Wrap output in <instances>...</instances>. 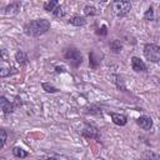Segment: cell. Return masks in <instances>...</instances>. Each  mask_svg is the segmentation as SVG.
Here are the masks:
<instances>
[{
	"mask_svg": "<svg viewBox=\"0 0 160 160\" xmlns=\"http://www.w3.org/2000/svg\"><path fill=\"white\" fill-rule=\"evenodd\" d=\"M51 28V22L48 19L44 18H39V19H34L28 21L24 28L22 31L26 36H31V38H39L44 34H46Z\"/></svg>",
	"mask_w": 160,
	"mask_h": 160,
	"instance_id": "1",
	"label": "cell"
},
{
	"mask_svg": "<svg viewBox=\"0 0 160 160\" xmlns=\"http://www.w3.org/2000/svg\"><path fill=\"white\" fill-rule=\"evenodd\" d=\"M62 58L65 61H68L74 69L79 68L81 64H82V60H84V56H82V52L76 48V46H68L64 52H62Z\"/></svg>",
	"mask_w": 160,
	"mask_h": 160,
	"instance_id": "2",
	"label": "cell"
},
{
	"mask_svg": "<svg viewBox=\"0 0 160 160\" xmlns=\"http://www.w3.org/2000/svg\"><path fill=\"white\" fill-rule=\"evenodd\" d=\"M144 56L150 62H159L160 61V46L152 42H148L144 45L142 49Z\"/></svg>",
	"mask_w": 160,
	"mask_h": 160,
	"instance_id": "3",
	"label": "cell"
},
{
	"mask_svg": "<svg viewBox=\"0 0 160 160\" xmlns=\"http://www.w3.org/2000/svg\"><path fill=\"white\" fill-rule=\"evenodd\" d=\"M110 9L112 10V12L118 16V18H125L130 10H131V2L130 1H112L110 4Z\"/></svg>",
	"mask_w": 160,
	"mask_h": 160,
	"instance_id": "4",
	"label": "cell"
},
{
	"mask_svg": "<svg viewBox=\"0 0 160 160\" xmlns=\"http://www.w3.org/2000/svg\"><path fill=\"white\" fill-rule=\"evenodd\" d=\"M80 134L81 136H84L85 139H91V140H100V131H99V128L95 126L94 124H90V122H86L84 125V128L80 130Z\"/></svg>",
	"mask_w": 160,
	"mask_h": 160,
	"instance_id": "5",
	"label": "cell"
},
{
	"mask_svg": "<svg viewBox=\"0 0 160 160\" xmlns=\"http://www.w3.org/2000/svg\"><path fill=\"white\" fill-rule=\"evenodd\" d=\"M102 54L95 51V50H91L89 52V66L92 69V70H96L100 64H101V59H102Z\"/></svg>",
	"mask_w": 160,
	"mask_h": 160,
	"instance_id": "6",
	"label": "cell"
},
{
	"mask_svg": "<svg viewBox=\"0 0 160 160\" xmlns=\"http://www.w3.org/2000/svg\"><path fill=\"white\" fill-rule=\"evenodd\" d=\"M130 64H131V69H132L135 72H146V71H148L146 64L144 62V60H141V59L138 58V56H132Z\"/></svg>",
	"mask_w": 160,
	"mask_h": 160,
	"instance_id": "7",
	"label": "cell"
},
{
	"mask_svg": "<svg viewBox=\"0 0 160 160\" xmlns=\"http://www.w3.org/2000/svg\"><path fill=\"white\" fill-rule=\"evenodd\" d=\"M0 108H1V111L4 115H10L15 110V105L10 100H8L4 95L0 96Z\"/></svg>",
	"mask_w": 160,
	"mask_h": 160,
	"instance_id": "8",
	"label": "cell"
},
{
	"mask_svg": "<svg viewBox=\"0 0 160 160\" xmlns=\"http://www.w3.org/2000/svg\"><path fill=\"white\" fill-rule=\"evenodd\" d=\"M20 8H21V2L20 1H12L10 4H8L4 10H2V14L4 15H15L20 11Z\"/></svg>",
	"mask_w": 160,
	"mask_h": 160,
	"instance_id": "9",
	"label": "cell"
},
{
	"mask_svg": "<svg viewBox=\"0 0 160 160\" xmlns=\"http://www.w3.org/2000/svg\"><path fill=\"white\" fill-rule=\"evenodd\" d=\"M109 115H110V118H111V121L115 124V125H118V126H125L126 124H128V118H126V115H124V114H120V112H109Z\"/></svg>",
	"mask_w": 160,
	"mask_h": 160,
	"instance_id": "10",
	"label": "cell"
},
{
	"mask_svg": "<svg viewBox=\"0 0 160 160\" xmlns=\"http://www.w3.org/2000/svg\"><path fill=\"white\" fill-rule=\"evenodd\" d=\"M136 124L142 129V130H150L152 128V119L148 115H141L136 119Z\"/></svg>",
	"mask_w": 160,
	"mask_h": 160,
	"instance_id": "11",
	"label": "cell"
},
{
	"mask_svg": "<svg viewBox=\"0 0 160 160\" xmlns=\"http://www.w3.org/2000/svg\"><path fill=\"white\" fill-rule=\"evenodd\" d=\"M86 22H88L86 18H85V16H81V15H72V16L68 20V24H70V25H72V26H78V28L86 25Z\"/></svg>",
	"mask_w": 160,
	"mask_h": 160,
	"instance_id": "12",
	"label": "cell"
},
{
	"mask_svg": "<svg viewBox=\"0 0 160 160\" xmlns=\"http://www.w3.org/2000/svg\"><path fill=\"white\" fill-rule=\"evenodd\" d=\"M14 58H15L16 62L20 64V66H25V65L29 62V56H28V54H26L24 50H18V51L15 52Z\"/></svg>",
	"mask_w": 160,
	"mask_h": 160,
	"instance_id": "13",
	"label": "cell"
},
{
	"mask_svg": "<svg viewBox=\"0 0 160 160\" xmlns=\"http://www.w3.org/2000/svg\"><path fill=\"white\" fill-rule=\"evenodd\" d=\"M122 48H124V45H122V42H121L119 39H112V40L109 41V49H110L111 52H114V54L121 52Z\"/></svg>",
	"mask_w": 160,
	"mask_h": 160,
	"instance_id": "14",
	"label": "cell"
},
{
	"mask_svg": "<svg viewBox=\"0 0 160 160\" xmlns=\"http://www.w3.org/2000/svg\"><path fill=\"white\" fill-rule=\"evenodd\" d=\"M12 155L15 158H19V159H25V158L29 156V152L26 150H24L22 148H20V146H14L12 148Z\"/></svg>",
	"mask_w": 160,
	"mask_h": 160,
	"instance_id": "15",
	"label": "cell"
},
{
	"mask_svg": "<svg viewBox=\"0 0 160 160\" xmlns=\"http://www.w3.org/2000/svg\"><path fill=\"white\" fill-rule=\"evenodd\" d=\"M59 5H60L59 1H56V0H51V1H46V2H44V4H42V9H44L45 11H48V12H52Z\"/></svg>",
	"mask_w": 160,
	"mask_h": 160,
	"instance_id": "16",
	"label": "cell"
},
{
	"mask_svg": "<svg viewBox=\"0 0 160 160\" xmlns=\"http://www.w3.org/2000/svg\"><path fill=\"white\" fill-rule=\"evenodd\" d=\"M82 11H84V15L85 16H95L98 14V9L94 5H89V4L84 6Z\"/></svg>",
	"mask_w": 160,
	"mask_h": 160,
	"instance_id": "17",
	"label": "cell"
},
{
	"mask_svg": "<svg viewBox=\"0 0 160 160\" xmlns=\"http://www.w3.org/2000/svg\"><path fill=\"white\" fill-rule=\"evenodd\" d=\"M16 74V70L14 68H10V66H1V70H0V76L1 78H6L9 75H14Z\"/></svg>",
	"mask_w": 160,
	"mask_h": 160,
	"instance_id": "18",
	"label": "cell"
},
{
	"mask_svg": "<svg viewBox=\"0 0 160 160\" xmlns=\"http://www.w3.org/2000/svg\"><path fill=\"white\" fill-rule=\"evenodd\" d=\"M41 86H42V90H45L46 92H50V94L59 92V89L56 86H54L52 84H50V82H42Z\"/></svg>",
	"mask_w": 160,
	"mask_h": 160,
	"instance_id": "19",
	"label": "cell"
},
{
	"mask_svg": "<svg viewBox=\"0 0 160 160\" xmlns=\"http://www.w3.org/2000/svg\"><path fill=\"white\" fill-rule=\"evenodd\" d=\"M112 78H114V82H115V85L118 86V89H120V90L125 91V85H124L122 76H120V75L115 74V75H112Z\"/></svg>",
	"mask_w": 160,
	"mask_h": 160,
	"instance_id": "20",
	"label": "cell"
},
{
	"mask_svg": "<svg viewBox=\"0 0 160 160\" xmlns=\"http://www.w3.org/2000/svg\"><path fill=\"white\" fill-rule=\"evenodd\" d=\"M51 14H52L54 18H56V19H61V18L65 16V10H64V8H62L61 5H59Z\"/></svg>",
	"mask_w": 160,
	"mask_h": 160,
	"instance_id": "21",
	"label": "cell"
},
{
	"mask_svg": "<svg viewBox=\"0 0 160 160\" xmlns=\"http://www.w3.org/2000/svg\"><path fill=\"white\" fill-rule=\"evenodd\" d=\"M154 8L150 5L148 9H146V11L144 12V20H148V21H151V20H154Z\"/></svg>",
	"mask_w": 160,
	"mask_h": 160,
	"instance_id": "22",
	"label": "cell"
},
{
	"mask_svg": "<svg viewBox=\"0 0 160 160\" xmlns=\"http://www.w3.org/2000/svg\"><path fill=\"white\" fill-rule=\"evenodd\" d=\"M95 34L98 35V36H106L108 35V26L105 25V24H102L100 28H98L96 30H95Z\"/></svg>",
	"mask_w": 160,
	"mask_h": 160,
	"instance_id": "23",
	"label": "cell"
},
{
	"mask_svg": "<svg viewBox=\"0 0 160 160\" xmlns=\"http://www.w3.org/2000/svg\"><path fill=\"white\" fill-rule=\"evenodd\" d=\"M85 112L86 114H90V115H101V110L99 108H96L95 105H90Z\"/></svg>",
	"mask_w": 160,
	"mask_h": 160,
	"instance_id": "24",
	"label": "cell"
},
{
	"mask_svg": "<svg viewBox=\"0 0 160 160\" xmlns=\"http://www.w3.org/2000/svg\"><path fill=\"white\" fill-rule=\"evenodd\" d=\"M145 156H146L148 160H160V154H156V152H152V151L145 152Z\"/></svg>",
	"mask_w": 160,
	"mask_h": 160,
	"instance_id": "25",
	"label": "cell"
},
{
	"mask_svg": "<svg viewBox=\"0 0 160 160\" xmlns=\"http://www.w3.org/2000/svg\"><path fill=\"white\" fill-rule=\"evenodd\" d=\"M0 134H1V148H4L6 145V140H8V135H6L5 129H1L0 130Z\"/></svg>",
	"mask_w": 160,
	"mask_h": 160,
	"instance_id": "26",
	"label": "cell"
},
{
	"mask_svg": "<svg viewBox=\"0 0 160 160\" xmlns=\"http://www.w3.org/2000/svg\"><path fill=\"white\" fill-rule=\"evenodd\" d=\"M66 70H65V68L62 66V65H56L55 66V72L56 74H62V72H65Z\"/></svg>",
	"mask_w": 160,
	"mask_h": 160,
	"instance_id": "27",
	"label": "cell"
},
{
	"mask_svg": "<svg viewBox=\"0 0 160 160\" xmlns=\"http://www.w3.org/2000/svg\"><path fill=\"white\" fill-rule=\"evenodd\" d=\"M39 160H58V159H54V158H41Z\"/></svg>",
	"mask_w": 160,
	"mask_h": 160,
	"instance_id": "28",
	"label": "cell"
}]
</instances>
